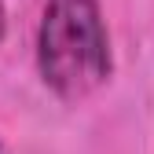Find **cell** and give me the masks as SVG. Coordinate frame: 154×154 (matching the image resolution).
<instances>
[{
	"label": "cell",
	"mask_w": 154,
	"mask_h": 154,
	"mask_svg": "<svg viewBox=\"0 0 154 154\" xmlns=\"http://www.w3.org/2000/svg\"><path fill=\"white\" fill-rule=\"evenodd\" d=\"M4 37H8V8L0 0V44H4Z\"/></svg>",
	"instance_id": "2"
},
{
	"label": "cell",
	"mask_w": 154,
	"mask_h": 154,
	"mask_svg": "<svg viewBox=\"0 0 154 154\" xmlns=\"http://www.w3.org/2000/svg\"><path fill=\"white\" fill-rule=\"evenodd\" d=\"M37 73L59 103L77 106L114 73L99 0H48L37 22Z\"/></svg>",
	"instance_id": "1"
},
{
	"label": "cell",
	"mask_w": 154,
	"mask_h": 154,
	"mask_svg": "<svg viewBox=\"0 0 154 154\" xmlns=\"http://www.w3.org/2000/svg\"><path fill=\"white\" fill-rule=\"evenodd\" d=\"M0 154H4V147H0Z\"/></svg>",
	"instance_id": "3"
}]
</instances>
